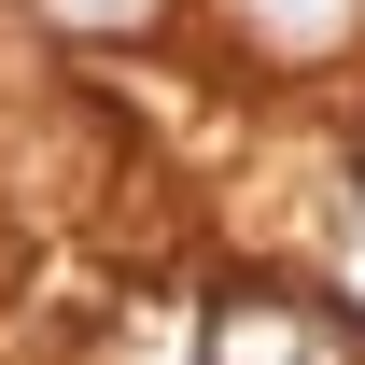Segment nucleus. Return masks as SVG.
I'll list each match as a JSON object with an SVG mask.
<instances>
[{
    "label": "nucleus",
    "mask_w": 365,
    "mask_h": 365,
    "mask_svg": "<svg viewBox=\"0 0 365 365\" xmlns=\"http://www.w3.org/2000/svg\"><path fill=\"white\" fill-rule=\"evenodd\" d=\"M351 309H323V295H281V281H239L225 309H211V365H351Z\"/></svg>",
    "instance_id": "nucleus-1"
},
{
    "label": "nucleus",
    "mask_w": 365,
    "mask_h": 365,
    "mask_svg": "<svg viewBox=\"0 0 365 365\" xmlns=\"http://www.w3.org/2000/svg\"><path fill=\"white\" fill-rule=\"evenodd\" d=\"M29 29H71V43H155L182 0H14Z\"/></svg>",
    "instance_id": "nucleus-3"
},
{
    "label": "nucleus",
    "mask_w": 365,
    "mask_h": 365,
    "mask_svg": "<svg viewBox=\"0 0 365 365\" xmlns=\"http://www.w3.org/2000/svg\"><path fill=\"white\" fill-rule=\"evenodd\" d=\"M351 295H365V225H351Z\"/></svg>",
    "instance_id": "nucleus-4"
},
{
    "label": "nucleus",
    "mask_w": 365,
    "mask_h": 365,
    "mask_svg": "<svg viewBox=\"0 0 365 365\" xmlns=\"http://www.w3.org/2000/svg\"><path fill=\"white\" fill-rule=\"evenodd\" d=\"M225 29L267 56V71H323V56L365 43V0H225Z\"/></svg>",
    "instance_id": "nucleus-2"
}]
</instances>
